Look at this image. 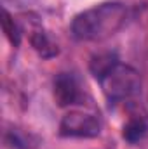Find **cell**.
<instances>
[{
    "instance_id": "obj_3",
    "label": "cell",
    "mask_w": 148,
    "mask_h": 149,
    "mask_svg": "<svg viewBox=\"0 0 148 149\" xmlns=\"http://www.w3.org/2000/svg\"><path fill=\"white\" fill-rule=\"evenodd\" d=\"M101 132V123L96 114L84 111L66 113L59 123V135L63 137H98Z\"/></svg>"
},
{
    "instance_id": "obj_4",
    "label": "cell",
    "mask_w": 148,
    "mask_h": 149,
    "mask_svg": "<svg viewBox=\"0 0 148 149\" xmlns=\"http://www.w3.org/2000/svg\"><path fill=\"white\" fill-rule=\"evenodd\" d=\"M80 87L72 73H59L54 80V99L59 108L73 106L80 101Z\"/></svg>"
},
{
    "instance_id": "obj_8",
    "label": "cell",
    "mask_w": 148,
    "mask_h": 149,
    "mask_svg": "<svg viewBox=\"0 0 148 149\" xmlns=\"http://www.w3.org/2000/svg\"><path fill=\"white\" fill-rule=\"evenodd\" d=\"M115 63H117L115 56H111V54H99V56L92 57V61H91V71H92V74L96 78H99Z\"/></svg>"
},
{
    "instance_id": "obj_9",
    "label": "cell",
    "mask_w": 148,
    "mask_h": 149,
    "mask_svg": "<svg viewBox=\"0 0 148 149\" xmlns=\"http://www.w3.org/2000/svg\"><path fill=\"white\" fill-rule=\"evenodd\" d=\"M7 142H11L12 146L16 148H21V149H28V139L23 137L19 134V130H11L7 134Z\"/></svg>"
},
{
    "instance_id": "obj_5",
    "label": "cell",
    "mask_w": 148,
    "mask_h": 149,
    "mask_svg": "<svg viewBox=\"0 0 148 149\" xmlns=\"http://www.w3.org/2000/svg\"><path fill=\"white\" fill-rule=\"evenodd\" d=\"M30 42H32V47L37 50V54L40 57H44V59L56 57L58 52H59L58 45L51 40V37H49L45 31H42V30L35 31V33L32 35V38H30Z\"/></svg>"
},
{
    "instance_id": "obj_7",
    "label": "cell",
    "mask_w": 148,
    "mask_h": 149,
    "mask_svg": "<svg viewBox=\"0 0 148 149\" xmlns=\"http://www.w3.org/2000/svg\"><path fill=\"white\" fill-rule=\"evenodd\" d=\"M2 28H4V33H5L7 40H9L14 47H18L19 42H21V31H19L16 21L12 19V16H11L7 10L2 12Z\"/></svg>"
},
{
    "instance_id": "obj_1",
    "label": "cell",
    "mask_w": 148,
    "mask_h": 149,
    "mask_svg": "<svg viewBox=\"0 0 148 149\" xmlns=\"http://www.w3.org/2000/svg\"><path fill=\"white\" fill-rule=\"evenodd\" d=\"M127 9L118 2L98 3L72 21V35L80 42H98L115 35L125 23Z\"/></svg>"
},
{
    "instance_id": "obj_6",
    "label": "cell",
    "mask_w": 148,
    "mask_h": 149,
    "mask_svg": "<svg viewBox=\"0 0 148 149\" xmlns=\"http://www.w3.org/2000/svg\"><path fill=\"white\" fill-rule=\"evenodd\" d=\"M147 130H148V125L145 121V118L143 116H132L124 125V134L122 135H124V139L127 142L134 144V142H138V141H141L145 137Z\"/></svg>"
},
{
    "instance_id": "obj_2",
    "label": "cell",
    "mask_w": 148,
    "mask_h": 149,
    "mask_svg": "<svg viewBox=\"0 0 148 149\" xmlns=\"http://www.w3.org/2000/svg\"><path fill=\"white\" fill-rule=\"evenodd\" d=\"M98 80L101 83V90H103L105 97L110 102L125 101V99L136 95L141 88L140 73L134 68H131L129 64H124L118 61L115 64H111Z\"/></svg>"
}]
</instances>
